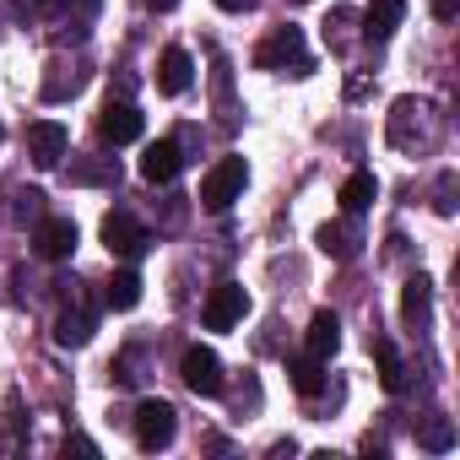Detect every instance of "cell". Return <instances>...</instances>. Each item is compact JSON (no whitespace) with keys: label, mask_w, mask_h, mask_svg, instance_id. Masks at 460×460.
I'll use <instances>...</instances> for the list:
<instances>
[{"label":"cell","mask_w":460,"mask_h":460,"mask_svg":"<svg viewBox=\"0 0 460 460\" xmlns=\"http://www.w3.org/2000/svg\"><path fill=\"white\" fill-rule=\"evenodd\" d=\"M385 136H390V146H401V152H428V146H438L444 119H438V109H433L428 98H411V93H406V98L390 103Z\"/></svg>","instance_id":"1"},{"label":"cell","mask_w":460,"mask_h":460,"mask_svg":"<svg viewBox=\"0 0 460 460\" xmlns=\"http://www.w3.org/2000/svg\"><path fill=\"white\" fill-rule=\"evenodd\" d=\"M255 66L261 71H288V76H309L314 60H309V44H304V28H271L255 49Z\"/></svg>","instance_id":"2"},{"label":"cell","mask_w":460,"mask_h":460,"mask_svg":"<svg viewBox=\"0 0 460 460\" xmlns=\"http://www.w3.org/2000/svg\"><path fill=\"white\" fill-rule=\"evenodd\" d=\"M244 184H250V163H244V157H222V163L206 168V179H200V206H206V211H227V206L244 195Z\"/></svg>","instance_id":"3"},{"label":"cell","mask_w":460,"mask_h":460,"mask_svg":"<svg viewBox=\"0 0 460 460\" xmlns=\"http://www.w3.org/2000/svg\"><path fill=\"white\" fill-rule=\"evenodd\" d=\"M173 433H179V411H173L168 401H141V406H136V444H141L146 455L168 449Z\"/></svg>","instance_id":"4"},{"label":"cell","mask_w":460,"mask_h":460,"mask_svg":"<svg viewBox=\"0 0 460 460\" xmlns=\"http://www.w3.org/2000/svg\"><path fill=\"white\" fill-rule=\"evenodd\" d=\"M141 130H146V119H141V109H136L130 98H109V103H103L98 136H103L109 146H130V141H141Z\"/></svg>","instance_id":"5"},{"label":"cell","mask_w":460,"mask_h":460,"mask_svg":"<svg viewBox=\"0 0 460 460\" xmlns=\"http://www.w3.org/2000/svg\"><path fill=\"white\" fill-rule=\"evenodd\" d=\"M179 379L195 390V395H222V358L211 352V347H184V358H179Z\"/></svg>","instance_id":"6"},{"label":"cell","mask_w":460,"mask_h":460,"mask_svg":"<svg viewBox=\"0 0 460 460\" xmlns=\"http://www.w3.org/2000/svg\"><path fill=\"white\" fill-rule=\"evenodd\" d=\"M244 314H250V293H244L239 282H222V288H211V298H206V309H200L206 331H234Z\"/></svg>","instance_id":"7"},{"label":"cell","mask_w":460,"mask_h":460,"mask_svg":"<svg viewBox=\"0 0 460 460\" xmlns=\"http://www.w3.org/2000/svg\"><path fill=\"white\" fill-rule=\"evenodd\" d=\"M103 244H109V255L136 261V255L146 250V227H141L130 211H109V217H103Z\"/></svg>","instance_id":"8"},{"label":"cell","mask_w":460,"mask_h":460,"mask_svg":"<svg viewBox=\"0 0 460 460\" xmlns=\"http://www.w3.org/2000/svg\"><path fill=\"white\" fill-rule=\"evenodd\" d=\"M33 250H39L44 261H71V250H76V222H71V217H39Z\"/></svg>","instance_id":"9"},{"label":"cell","mask_w":460,"mask_h":460,"mask_svg":"<svg viewBox=\"0 0 460 460\" xmlns=\"http://www.w3.org/2000/svg\"><path fill=\"white\" fill-rule=\"evenodd\" d=\"M66 146H71V136H66L60 119H39V125H28V157H33L39 168H55V163L66 157Z\"/></svg>","instance_id":"10"},{"label":"cell","mask_w":460,"mask_h":460,"mask_svg":"<svg viewBox=\"0 0 460 460\" xmlns=\"http://www.w3.org/2000/svg\"><path fill=\"white\" fill-rule=\"evenodd\" d=\"M179 168H184L179 141H152V146L141 152V179H146V184H168Z\"/></svg>","instance_id":"11"},{"label":"cell","mask_w":460,"mask_h":460,"mask_svg":"<svg viewBox=\"0 0 460 460\" xmlns=\"http://www.w3.org/2000/svg\"><path fill=\"white\" fill-rule=\"evenodd\" d=\"M190 82H195V60L184 49H163V60H157V93L179 98V93H190Z\"/></svg>","instance_id":"12"},{"label":"cell","mask_w":460,"mask_h":460,"mask_svg":"<svg viewBox=\"0 0 460 460\" xmlns=\"http://www.w3.org/2000/svg\"><path fill=\"white\" fill-rule=\"evenodd\" d=\"M401 17H406V0H374L368 17H363V39H368V44H385V39L401 28Z\"/></svg>","instance_id":"13"},{"label":"cell","mask_w":460,"mask_h":460,"mask_svg":"<svg viewBox=\"0 0 460 460\" xmlns=\"http://www.w3.org/2000/svg\"><path fill=\"white\" fill-rule=\"evenodd\" d=\"M428 309H433V282H428V277H411V282L401 288V320H406L411 331H422V325H428Z\"/></svg>","instance_id":"14"},{"label":"cell","mask_w":460,"mask_h":460,"mask_svg":"<svg viewBox=\"0 0 460 460\" xmlns=\"http://www.w3.org/2000/svg\"><path fill=\"white\" fill-rule=\"evenodd\" d=\"M82 82H87V71H82V66L55 60V66H49V76H44V98H49V103H66V98H76V93H82Z\"/></svg>","instance_id":"15"},{"label":"cell","mask_w":460,"mask_h":460,"mask_svg":"<svg viewBox=\"0 0 460 460\" xmlns=\"http://www.w3.org/2000/svg\"><path fill=\"white\" fill-rule=\"evenodd\" d=\"M336 347H341V320H336L331 309H320V314L309 320V358H320V363H325Z\"/></svg>","instance_id":"16"},{"label":"cell","mask_w":460,"mask_h":460,"mask_svg":"<svg viewBox=\"0 0 460 460\" xmlns=\"http://www.w3.org/2000/svg\"><path fill=\"white\" fill-rule=\"evenodd\" d=\"M358 244H363V239H358L352 222H325V227H320V250H325L331 261H352Z\"/></svg>","instance_id":"17"},{"label":"cell","mask_w":460,"mask_h":460,"mask_svg":"<svg viewBox=\"0 0 460 460\" xmlns=\"http://www.w3.org/2000/svg\"><path fill=\"white\" fill-rule=\"evenodd\" d=\"M374 195H379V179H374V173H352V179L341 184V211L358 217V211L374 206Z\"/></svg>","instance_id":"18"},{"label":"cell","mask_w":460,"mask_h":460,"mask_svg":"<svg viewBox=\"0 0 460 460\" xmlns=\"http://www.w3.org/2000/svg\"><path fill=\"white\" fill-rule=\"evenodd\" d=\"M93 325H98V320H93V309L60 314V320H55V341H60V347H87V341H93Z\"/></svg>","instance_id":"19"},{"label":"cell","mask_w":460,"mask_h":460,"mask_svg":"<svg viewBox=\"0 0 460 460\" xmlns=\"http://www.w3.org/2000/svg\"><path fill=\"white\" fill-rule=\"evenodd\" d=\"M374 358H379V385H385L390 395H401V390H406V363H401L395 341H374Z\"/></svg>","instance_id":"20"},{"label":"cell","mask_w":460,"mask_h":460,"mask_svg":"<svg viewBox=\"0 0 460 460\" xmlns=\"http://www.w3.org/2000/svg\"><path fill=\"white\" fill-rule=\"evenodd\" d=\"M103 304H109V309H136V304H141V277H136V271H114L109 288H103Z\"/></svg>","instance_id":"21"},{"label":"cell","mask_w":460,"mask_h":460,"mask_svg":"<svg viewBox=\"0 0 460 460\" xmlns=\"http://www.w3.org/2000/svg\"><path fill=\"white\" fill-rule=\"evenodd\" d=\"M288 374H293V390H298V395H320V390H325V374H320V358H298V363H293Z\"/></svg>","instance_id":"22"},{"label":"cell","mask_w":460,"mask_h":460,"mask_svg":"<svg viewBox=\"0 0 460 460\" xmlns=\"http://www.w3.org/2000/svg\"><path fill=\"white\" fill-rule=\"evenodd\" d=\"M417 444H422V449H449V444H455V428H449V417H428V422L417 428Z\"/></svg>","instance_id":"23"},{"label":"cell","mask_w":460,"mask_h":460,"mask_svg":"<svg viewBox=\"0 0 460 460\" xmlns=\"http://www.w3.org/2000/svg\"><path fill=\"white\" fill-rule=\"evenodd\" d=\"M352 28H358V17H352V12H331V22H325V44H331V49L352 44Z\"/></svg>","instance_id":"24"},{"label":"cell","mask_w":460,"mask_h":460,"mask_svg":"<svg viewBox=\"0 0 460 460\" xmlns=\"http://www.w3.org/2000/svg\"><path fill=\"white\" fill-rule=\"evenodd\" d=\"M17 217H22V222L33 217V222H39V217H44V190H17Z\"/></svg>","instance_id":"25"},{"label":"cell","mask_w":460,"mask_h":460,"mask_svg":"<svg viewBox=\"0 0 460 460\" xmlns=\"http://www.w3.org/2000/svg\"><path fill=\"white\" fill-rule=\"evenodd\" d=\"M71 179H76V184H98V179H119V168H93V163H82V168H71Z\"/></svg>","instance_id":"26"},{"label":"cell","mask_w":460,"mask_h":460,"mask_svg":"<svg viewBox=\"0 0 460 460\" xmlns=\"http://www.w3.org/2000/svg\"><path fill=\"white\" fill-rule=\"evenodd\" d=\"M428 6H433V17H438V22H449V17H460V0H428Z\"/></svg>","instance_id":"27"},{"label":"cell","mask_w":460,"mask_h":460,"mask_svg":"<svg viewBox=\"0 0 460 460\" xmlns=\"http://www.w3.org/2000/svg\"><path fill=\"white\" fill-rule=\"evenodd\" d=\"M66 449H82V455H98V444H93V438H82V433H76V438H66Z\"/></svg>","instance_id":"28"},{"label":"cell","mask_w":460,"mask_h":460,"mask_svg":"<svg viewBox=\"0 0 460 460\" xmlns=\"http://www.w3.org/2000/svg\"><path fill=\"white\" fill-rule=\"evenodd\" d=\"M222 12H250V0H217Z\"/></svg>","instance_id":"29"},{"label":"cell","mask_w":460,"mask_h":460,"mask_svg":"<svg viewBox=\"0 0 460 460\" xmlns=\"http://www.w3.org/2000/svg\"><path fill=\"white\" fill-rule=\"evenodd\" d=\"M146 6H152V12H173V6H179V0H146Z\"/></svg>","instance_id":"30"}]
</instances>
